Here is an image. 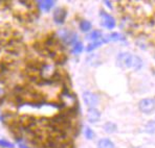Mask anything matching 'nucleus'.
<instances>
[{
    "mask_svg": "<svg viewBox=\"0 0 155 148\" xmlns=\"http://www.w3.org/2000/svg\"><path fill=\"white\" fill-rule=\"evenodd\" d=\"M101 17L103 18V25L106 27V28H108V29L114 28L115 21H114V19H113L112 16L108 15L107 13L101 12Z\"/></svg>",
    "mask_w": 155,
    "mask_h": 148,
    "instance_id": "obj_7",
    "label": "nucleus"
},
{
    "mask_svg": "<svg viewBox=\"0 0 155 148\" xmlns=\"http://www.w3.org/2000/svg\"><path fill=\"white\" fill-rule=\"evenodd\" d=\"M102 38V33L100 30H94L92 31L91 33L87 36V39L88 40H92L94 41V42H97V41H100V39Z\"/></svg>",
    "mask_w": 155,
    "mask_h": 148,
    "instance_id": "obj_13",
    "label": "nucleus"
},
{
    "mask_svg": "<svg viewBox=\"0 0 155 148\" xmlns=\"http://www.w3.org/2000/svg\"><path fill=\"white\" fill-rule=\"evenodd\" d=\"M104 42H106V41H105V39H104V40H102V41H97V42L90 43V44L87 46L86 50H87V51H92L93 49H95V48H97L99 46H101Z\"/></svg>",
    "mask_w": 155,
    "mask_h": 148,
    "instance_id": "obj_15",
    "label": "nucleus"
},
{
    "mask_svg": "<svg viewBox=\"0 0 155 148\" xmlns=\"http://www.w3.org/2000/svg\"><path fill=\"white\" fill-rule=\"evenodd\" d=\"M37 3L40 10L44 11V12H48L54 5V1H52V0H43V1H38Z\"/></svg>",
    "mask_w": 155,
    "mask_h": 148,
    "instance_id": "obj_9",
    "label": "nucleus"
},
{
    "mask_svg": "<svg viewBox=\"0 0 155 148\" xmlns=\"http://www.w3.org/2000/svg\"><path fill=\"white\" fill-rule=\"evenodd\" d=\"M116 63H117L118 67L122 68H131L134 70H138L143 67V61L140 58L134 55L132 53H120L116 58Z\"/></svg>",
    "mask_w": 155,
    "mask_h": 148,
    "instance_id": "obj_1",
    "label": "nucleus"
},
{
    "mask_svg": "<svg viewBox=\"0 0 155 148\" xmlns=\"http://www.w3.org/2000/svg\"><path fill=\"white\" fill-rule=\"evenodd\" d=\"M120 40H122V36L117 33H111V35L107 36V39H105L106 42H108V41H120Z\"/></svg>",
    "mask_w": 155,
    "mask_h": 148,
    "instance_id": "obj_16",
    "label": "nucleus"
},
{
    "mask_svg": "<svg viewBox=\"0 0 155 148\" xmlns=\"http://www.w3.org/2000/svg\"><path fill=\"white\" fill-rule=\"evenodd\" d=\"M0 146L3 148H14V144L8 142V141L4 140V139H0Z\"/></svg>",
    "mask_w": 155,
    "mask_h": 148,
    "instance_id": "obj_17",
    "label": "nucleus"
},
{
    "mask_svg": "<svg viewBox=\"0 0 155 148\" xmlns=\"http://www.w3.org/2000/svg\"><path fill=\"white\" fill-rule=\"evenodd\" d=\"M87 118H88V120H89V122L94 123V122H97L100 120V118H101V113H100V111L97 110L95 108L89 109L87 112Z\"/></svg>",
    "mask_w": 155,
    "mask_h": 148,
    "instance_id": "obj_8",
    "label": "nucleus"
},
{
    "mask_svg": "<svg viewBox=\"0 0 155 148\" xmlns=\"http://www.w3.org/2000/svg\"><path fill=\"white\" fill-rule=\"evenodd\" d=\"M83 44H82L81 42H77L76 44H74V46H72V49H71V52L74 54H79L81 53L82 51H83Z\"/></svg>",
    "mask_w": 155,
    "mask_h": 148,
    "instance_id": "obj_14",
    "label": "nucleus"
},
{
    "mask_svg": "<svg viewBox=\"0 0 155 148\" xmlns=\"http://www.w3.org/2000/svg\"><path fill=\"white\" fill-rule=\"evenodd\" d=\"M97 148H114V144L109 139H101L97 142Z\"/></svg>",
    "mask_w": 155,
    "mask_h": 148,
    "instance_id": "obj_10",
    "label": "nucleus"
},
{
    "mask_svg": "<svg viewBox=\"0 0 155 148\" xmlns=\"http://www.w3.org/2000/svg\"><path fill=\"white\" fill-rule=\"evenodd\" d=\"M91 23L89 21H87V20H83V21L80 22V29H81L82 31H84V33H87V31H89L91 29Z\"/></svg>",
    "mask_w": 155,
    "mask_h": 148,
    "instance_id": "obj_11",
    "label": "nucleus"
},
{
    "mask_svg": "<svg viewBox=\"0 0 155 148\" xmlns=\"http://www.w3.org/2000/svg\"><path fill=\"white\" fill-rule=\"evenodd\" d=\"M146 128H147V131H149V133H154L155 131V122L154 121L149 122V123L147 124V126H146Z\"/></svg>",
    "mask_w": 155,
    "mask_h": 148,
    "instance_id": "obj_19",
    "label": "nucleus"
},
{
    "mask_svg": "<svg viewBox=\"0 0 155 148\" xmlns=\"http://www.w3.org/2000/svg\"><path fill=\"white\" fill-rule=\"evenodd\" d=\"M138 108L143 114H151L155 109V101L151 98L142 99L138 103Z\"/></svg>",
    "mask_w": 155,
    "mask_h": 148,
    "instance_id": "obj_3",
    "label": "nucleus"
},
{
    "mask_svg": "<svg viewBox=\"0 0 155 148\" xmlns=\"http://www.w3.org/2000/svg\"><path fill=\"white\" fill-rule=\"evenodd\" d=\"M84 134H85V137L88 139V140H91V139H93V137H94V133H93L92 129L89 128V127H87V128L85 129Z\"/></svg>",
    "mask_w": 155,
    "mask_h": 148,
    "instance_id": "obj_18",
    "label": "nucleus"
},
{
    "mask_svg": "<svg viewBox=\"0 0 155 148\" xmlns=\"http://www.w3.org/2000/svg\"><path fill=\"white\" fill-rule=\"evenodd\" d=\"M40 73H41V76L43 77V79L47 80V79H52V77L54 76V74H56L57 72L54 71V66L48 65V64H43L40 69Z\"/></svg>",
    "mask_w": 155,
    "mask_h": 148,
    "instance_id": "obj_5",
    "label": "nucleus"
},
{
    "mask_svg": "<svg viewBox=\"0 0 155 148\" xmlns=\"http://www.w3.org/2000/svg\"><path fill=\"white\" fill-rule=\"evenodd\" d=\"M104 3L106 4V5L108 6L109 8H112V6H111V2H110V1H104Z\"/></svg>",
    "mask_w": 155,
    "mask_h": 148,
    "instance_id": "obj_21",
    "label": "nucleus"
},
{
    "mask_svg": "<svg viewBox=\"0 0 155 148\" xmlns=\"http://www.w3.org/2000/svg\"><path fill=\"white\" fill-rule=\"evenodd\" d=\"M66 10L63 8H57L56 11L54 12V20L57 24H63L65 21V18H66Z\"/></svg>",
    "mask_w": 155,
    "mask_h": 148,
    "instance_id": "obj_6",
    "label": "nucleus"
},
{
    "mask_svg": "<svg viewBox=\"0 0 155 148\" xmlns=\"http://www.w3.org/2000/svg\"><path fill=\"white\" fill-rule=\"evenodd\" d=\"M59 35H60V38L62 39L63 42L67 45L76 44L78 42V35L76 33H74V31L64 29V30H61L60 33H59Z\"/></svg>",
    "mask_w": 155,
    "mask_h": 148,
    "instance_id": "obj_2",
    "label": "nucleus"
},
{
    "mask_svg": "<svg viewBox=\"0 0 155 148\" xmlns=\"http://www.w3.org/2000/svg\"><path fill=\"white\" fill-rule=\"evenodd\" d=\"M19 148H29V147L26 146V145H24V144H22V143H20V144H19Z\"/></svg>",
    "mask_w": 155,
    "mask_h": 148,
    "instance_id": "obj_22",
    "label": "nucleus"
},
{
    "mask_svg": "<svg viewBox=\"0 0 155 148\" xmlns=\"http://www.w3.org/2000/svg\"><path fill=\"white\" fill-rule=\"evenodd\" d=\"M4 95H5V89H4L2 86H0V98L3 97Z\"/></svg>",
    "mask_w": 155,
    "mask_h": 148,
    "instance_id": "obj_20",
    "label": "nucleus"
},
{
    "mask_svg": "<svg viewBox=\"0 0 155 148\" xmlns=\"http://www.w3.org/2000/svg\"><path fill=\"white\" fill-rule=\"evenodd\" d=\"M83 99L85 104L88 106L89 109H93L97 106V104L99 103V98L97 96L92 92H89V91H86V92L83 93Z\"/></svg>",
    "mask_w": 155,
    "mask_h": 148,
    "instance_id": "obj_4",
    "label": "nucleus"
},
{
    "mask_svg": "<svg viewBox=\"0 0 155 148\" xmlns=\"http://www.w3.org/2000/svg\"><path fill=\"white\" fill-rule=\"evenodd\" d=\"M104 131L107 134H112L116 131V125L112 122H107L104 124Z\"/></svg>",
    "mask_w": 155,
    "mask_h": 148,
    "instance_id": "obj_12",
    "label": "nucleus"
}]
</instances>
